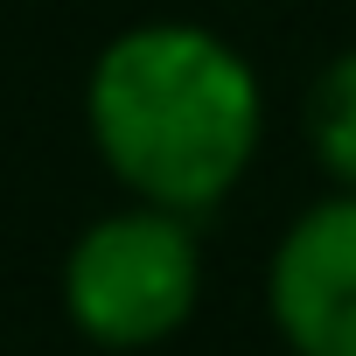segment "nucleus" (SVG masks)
<instances>
[{"instance_id":"1","label":"nucleus","mask_w":356,"mask_h":356,"mask_svg":"<svg viewBox=\"0 0 356 356\" xmlns=\"http://www.w3.org/2000/svg\"><path fill=\"white\" fill-rule=\"evenodd\" d=\"M91 140L105 168L161 210H210L238 189L259 147L252 63L196 22H140L91 63Z\"/></svg>"},{"instance_id":"2","label":"nucleus","mask_w":356,"mask_h":356,"mask_svg":"<svg viewBox=\"0 0 356 356\" xmlns=\"http://www.w3.org/2000/svg\"><path fill=\"white\" fill-rule=\"evenodd\" d=\"M196 293H203L196 231L182 210H161V203L98 217L63 266V307L105 349L168 342L196 314Z\"/></svg>"},{"instance_id":"3","label":"nucleus","mask_w":356,"mask_h":356,"mask_svg":"<svg viewBox=\"0 0 356 356\" xmlns=\"http://www.w3.org/2000/svg\"><path fill=\"white\" fill-rule=\"evenodd\" d=\"M266 300L293 356H356V189L314 203L280 238Z\"/></svg>"},{"instance_id":"4","label":"nucleus","mask_w":356,"mask_h":356,"mask_svg":"<svg viewBox=\"0 0 356 356\" xmlns=\"http://www.w3.org/2000/svg\"><path fill=\"white\" fill-rule=\"evenodd\" d=\"M307 140H314V161L335 175V182L356 189V49H342V56L314 77Z\"/></svg>"}]
</instances>
